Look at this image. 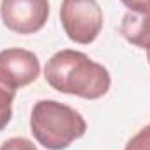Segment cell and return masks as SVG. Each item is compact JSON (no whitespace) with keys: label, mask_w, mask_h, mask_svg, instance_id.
<instances>
[{"label":"cell","mask_w":150,"mask_h":150,"mask_svg":"<svg viewBox=\"0 0 150 150\" xmlns=\"http://www.w3.org/2000/svg\"><path fill=\"white\" fill-rule=\"evenodd\" d=\"M124 150H150V124L142 127L127 143Z\"/></svg>","instance_id":"cell-8"},{"label":"cell","mask_w":150,"mask_h":150,"mask_svg":"<svg viewBox=\"0 0 150 150\" xmlns=\"http://www.w3.org/2000/svg\"><path fill=\"white\" fill-rule=\"evenodd\" d=\"M0 150H38V149L33 145V142H30L28 138L19 136V138H9V140H5L0 145Z\"/></svg>","instance_id":"cell-9"},{"label":"cell","mask_w":150,"mask_h":150,"mask_svg":"<svg viewBox=\"0 0 150 150\" xmlns=\"http://www.w3.org/2000/svg\"><path fill=\"white\" fill-rule=\"evenodd\" d=\"M16 91L18 89L11 87L4 80H0V131H4L7 127V124L11 122V117H12V101L16 98Z\"/></svg>","instance_id":"cell-7"},{"label":"cell","mask_w":150,"mask_h":150,"mask_svg":"<svg viewBox=\"0 0 150 150\" xmlns=\"http://www.w3.org/2000/svg\"><path fill=\"white\" fill-rule=\"evenodd\" d=\"M0 18L14 33H37L47 23L49 0H2Z\"/></svg>","instance_id":"cell-4"},{"label":"cell","mask_w":150,"mask_h":150,"mask_svg":"<svg viewBox=\"0 0 150 150\" xmlns=\"http://www.w3.org/2000/svg\"><path fill=\"white\" fill-rule=\"evenodd\" d=\"M147 59H149V63H150V49L147 51Z\"/></svg>","instance_id":"cell-11"},{"label":"cell","mask_w":150,"mask_h":150,"mask_svg":"<svg viewBox=\"0 0 150 150\" xmlns=\"http://www.w3.org/2000/svg\"><path fill=\"white\" fill-rule=\"evenodd\" d=\"M119 32L129 44L149 51L150 49V9L142 11V12L127 11L122 16Z\"/></svg>","instance_id":"cell-6"},{"label":"cell","mask_w":150,"mask_h":150,"mask_svg":"<svg viewBox=\"0 0 150 150\" xmlns=\"http://www.w3.org/2000/svg\"><path fill=\"white\" fill-rule=\"evenodd\" d=\"M44 77L52 89L84 100H98L105 96L112 82L108 70L103 65L74 49H63L52 54L45 63Z\"/></svg>","instance_id":"cell-1"},{"label":"cell","mask_w":150,"mask_h":150,"mask_svg":"<svg viewBox=\"0 0 150 150\" xmlns=\"http://www.w3.org/2000/svg\"><path fill=\"white\" fill-rule=\"evenodd\" d=\"M120 2L127 7V11H134V12L150 9V0H120Z\"/></svg>","instance_id":"cell-10"},{"label":"cell","mask_w":150,"mask_h":150,"mask_svg":"<svg viewBox=\"0 0 150 150\" xmlns=\"http://www.w3.org/2000/svg\"><path fill=\"white\" fill-rule=\"evenodd\" d=\"M59 18L67 37L75 44L94 42L103 28V11L96 0H63Z\"/></svg>","instance_id":"cell-3"},{"label":"cell","mask_w":150,"mask_h":150,"mask_svg":"<svg viewBox=\"0 0 150 150\" xmlns=\"http://www.w3.org/2000/svg\"><path fill=\"white\" fill-rule=\"evenodd\" d=\"M30 129L44 149L65 150L86 134L87 124L72 107L56 100H40L32 110Z\"/></svg>","instance_id":"cell-2"},{"label":"cell","mask_w":150,"mask_h":150,"mask_svg":"<svg viewBox=\"0 0 150 150\" xmlns=\"http://www.w3.org/2000/svg\"><path fill=\"white\" fill-rule=\"evenodd\" d=\"M40 75L37 54L26 49L11 47L0 51V80L14 89H21L35 82Z\"/></svg>","instance_id":"cell-5"}]
</instances>
